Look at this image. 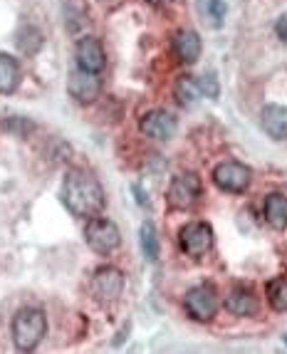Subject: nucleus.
Returning <instances> with one entry per match:
<instances>
[{
  "instance_id": "nucleus-1",
  "label": "nucleus",
  "mask_w": 287,
  "mask_h": 354,
  "mask_svg": "<svg viewBox=\"0 0 287 354\" xmlns=\"http://www.w3.org/2000/svg\"><path fill=\"white\" fill-rule=\"evenodd\" d=\"M62 201L77 218H92L104 208V191L100 181L92 174L82 169L67 171L65 183H62Z\"/></svg>"
},
{
  "instance_id": "nucleus-24",
  "label": "nucleus",
  "mask_w": 287,
  "mask_h": 354,
  "mask_svg": "<svg viewBox=\"0 0 287 354\" xmlns=\"http://www.w3.org/2000/svg\"><path fill=\"white\" fill-rule=\"evenodd\" d=\"M102 3H107V6H119L122 0H102Z\"/></svg>"
},
{
  "instance_id": "nucleus-16",
  "label": "nucleus",
  "mask_w": 287,
  "mask_h": 354,
  "mask_svg": "<svg viewBox=\"0 0 287 354\" xmlns=\"http://www.w3.org/2000/svg\"><path fill=\"white\" fill-rule=\"evenodd\" d=\"M20 82L18 59L10 55H0V95H10Z\"/></svg>"
},
{
  "instance_id": "nucleus-3",
  "label": "nucleus",
  "mask_w": 287,
  "mask_h": 354,
  "mask_svg": "<svg viewBox=\"0 0 287 354\" xmlns=\"http://www.w3.org/2000/svg\"><path fill=\"white\" fill-rule=\"evenodd\" d=\"M84 238H87V245L100 255H109L111 250L119 248L122 236H119V228L111 223L109 218H100V216H92L84 228Z\"/></svg>"
},
{
  "instance_id": "nucleus-10",
  "label": "nucleus",
  "mask_w": 287,
  "mask_h": 354,
  "mask_svg": "<svg viewBox=\"0 0 287 354\" xmlns=\"http://www.w3.org/2000/svg\"><path fill=\"white\" fill-rule=\"evenodd\" d=\"M141 131L156 142H169L171 136L176 134V119L164 109H154L141 119Z\"/></svg>"
},
{
  "instance_id": "nucleus-4",
  "label": "nucleus",
  "mask_w": 287,
  "mask_h": 354,
  "mask_svg": "<svg viewBox=\"0 0 287 354\" xmlns=\"http://www.w3.org/2000/svg\"><path fill=\"white\" fill-rule=\"evenodd\" d=\"M201 194H203V186H201V178L196 174H178L169 186V203L174 208H178V211H183V208L194 206L201 198Z\"/></svg>"
},
{
  "instance_id": "nucleus-9",
  "label": "nucleus",
  "mask_w": 287,
  "mask_h": 354,
  "mask_svg": "<svg viewBox=\"0 0 287 354\" xmlns=\"http://www.w3.org/2000/svg\"><path fill=\"white\" fill-rule=\"evenodd\" d=\"M94 295L100 300H117L124 290V275L117 268H100L92 280Z\"/></svg>"
},
{
  "instance_id": "nucleus-8",
  "label": "nucleus",
  "mask_w": 287,
  "mask_h": 354,
  "mask_svg": "<svg viewBox=\"0 0 287 354\" xmlns=\"http://www.w3.org/2000/svg\"><path fill=\"white\" fill-rule=\"evenodd\" d=\"M67 89H70V95L75 97L77 102H82V104H89L100 97L102 92V82L97 72H87V70H75L70 75V82H67Z\"/></svg>"
},
{
  "instance_id": "nucleus-5",
  "label": "nucleus",
  "mask_w": 287,
  "mask_h": 354,
  "mask_svg": "<svg viewBox=\"0 0 287 354\" xmlns=\"http://www.w3.org/2000/svg\"><path fill=\"white\" fill-rule=\"evenodd\" d=\"M186 313L198 322H208L218 313V292L211 285H198V288L188 290Z\"/></svg>"
},
{
  "instance_id": "nucleus-21",
  "label": "nucleus",
  "mask_w": 287,
  "mask_h": 354,
  "mask_svg": "<svg viewBox=\"0 0 287 354\" xmlns=\"http://www.w3.org/2000/svg\"><path fill=\"white\" fill-rule=\"evenodd\" d=\"M198 89L203 97H211V100H216L218 97V80L213 72H208V75H201L198 77Z\"/></svg>"
},
{
  "instance_id": "nucleus-18",
  "label": "nucleus",
  "mask_w": 287,
  "mask_h": 354,
  "mask_svg": "<svg viewBox=\"0 0 287 354\" xmlns=\"http://www.w3.org/2000/svg\"><path fill=\"white\" fill-rule=\"evenodd\" d=\"M174 95H176V100L181 102V104L191 106L196 100H198V95H201L198 82H196L194 77H178L176 87H174Z\"/></svg>"
},
{
  "instance_id": "nucleus-11",
  "label": "nucleus",
  "mask_w": 287,
  "mask_h": 354,
  "mask_svg": "<svg viewBox=\"0 0 287 354\" xmlns=\"http://www.w3.org/2000/svg\"><path fill=\"white\" fill-rule=\"evenodd\" d=\"M77 62L87 72H100L104 67V48L97 37H82L77 42Z\"/></svg>"
},
{
  "instance_id": "nucleus-13",
  "label": "nucleus",
  "mask_w": 287,
  "mask_h": 354,
  "mask_svg": "<svg viewBox=\"0 0 287 354\" xmlns=\"http://www.w3.org/2000/svg\"><path fill=\"white\" fill-rule=\"evenodd\" d=\"M174 53L181 62H196L201 57V37L194 30H178L174 35Z\"/></svg>"
},
{
  "instance_id": "nucleus-2",
  "label": "nucleus",
  "mask_w": 287,
  "mask_h": 354,
  "mask_svg": "<svg viewBox=\"0 0 287 354\" xmlns=\"http://www.w3.org/2000/svg\"><path fill=\"white\" fill-rule=\"evenodd\" d=\"M45 332H47L45 313H40L35 307H25L12 319V339H15V347L20 352H33L42 342Z\"/></svg>"
},
{
  "instance_id": "nucleus-22",
  "label": "nucleus",
  "mask_w": 287,
  "mask_h": 354,
  "mask_svg": "<svg viewBox=\"0 0 287 354\" xmlns=\"http://www.w3.org/2000/svg\"><path fill=\"white\" fill-rule=\"evenodd\" d=\"M275 32H277V37H280V40H285V42H287V12H285V15H280V18H277V23H275Z\"/></svg>"
},
{
  "instance_id": "nucleus-6",
  "label": "nucleus",
  "mask_w": 287,
  "mask_h": 354,
  "mask_svg": "<svg viewBox=\"0 0 287 354\" xmlns=\"http://www.w3.org/2000/svg\"><path fill=\"white\" fill-rule=\"evenodd\" d=\"M213 178H216L218 189L228 191V194H243V191L250 186V169L238 161H225V164L216 166V171H213Z\"/></svg>"
},
{
  "instance_id": "nucleus-15",
  "label": "nucleus",
  "mask_w": 287,
  "mask_h": 354,
  "mask_svg": "<svg viewBox=\"0 0 287 354\" xmlns=\"http://www.w3.org/2000/svg\"><path fill=\"white\" fill-rule=\"evenodd\" d=\"M265 218L272 228H287V196L270 194L265 198Z\"/></svg>"
},
{
  "instance_id": "nucleus-7",
  "label": "nucleus",
  "mask_w": 287,
  "mask_h": 354,
  "mask_svg": "<svg viewBox=\"0 0 287 354\" xmlns=\"http://www.w3.org/2000/svg\"><path fill=\"white\" fill-rule=\"evenodd\" d=\"M213 245V230L208 223H188L181 230V248L191 258H201L211 250Z\"/></svg>"
},
{
  "instance_id": "nucleus-20",
  "label": "nucleus",
  "mask_w": 287,
  "mask_h": 354,
  "mask_svg": "<svg viewBox=\"0 0 287 354\" xmlns=\"http://www.w3.org/2000/svg\"><path fill=\"white\" fill-rule=\"evenodd\" d=\"M201 15L208 20L211 28H221L225 18V3L223 0H203L201 3Z\"/></svg>"
},
{
  "instance_id": "nucleus-23",
  "label": "nucleus",
  "mask_w": 287,
  "mask_h": 354,
  "mask_svg": "<svg viewBox=\"0 0 287 354\" xmlns=\"http://www.w3.org/2000/svg\"><path fill=\"white\" fill-rule=\"evenodd\" d=\"M149 3H151V6H166L169 0H149Z\"/></svg>"
},
{
  "instance_id": "nucleus-14",
  "label": "nucleus",
  "mask_w": 287,
  "mask_h": 354,
  "mask_svg": "<svg viewBox=\"0 0 287 354\" xmlns=\"http://www.w3.org/2000/svg\"><path fill=\"white\" fill-rule=\"evenodd\" d=\"M225 307H228L233 315H238V317H250V315L258 313V297L252 295L250 290L238 288L225 297Z\"/></svg>"
},
{
  "instance_id": "nucleus-19",
  "label": "nucleus",
  "mask_w": 287,
  "mask_h": 354,
  "mask_svg": "<svg viewBox=\"0 0 287 354\" xmlns=\"http://www.w3.org/2000/svg\"><path fill=\"white\" fill-rule=\"evenodd\" d=\"M139 236H141V250H144V255H147L149 260H156L158 258V236H156V228H154L151 221H147V223L141 225Z\"/></svg>"
},
{
  "instance_id": "nucleus-17",
  "label": "nucleus",
  "mask_w": 287,
  "mask_h": 354,
  "mask_svg": "<svg viewBox=\"0 0 287 354\" xmlns=\"http://www.w3.org/2000/svg\"><path fill=\"white\" fill-rule=\"evenodd\" d=\"M268 302L277 313H287V278H275L268 283Z\"/></svg>"
},
{
  "instance_id": "nucleus-12",
  "label": "nucleus",
  "mask_w": 287,
  "mask_h": 354,
  "mask_svg": "<svg viewBox=\"0 0 287 354\" xmlns=\"http://www.w3.org/2000/svg\"><path fill=\"white\" fill-rule=\"evenodd\" d=\"M260 124H263L265 134L270 136V139H287V109H282V106L277 104H268L260 112Z\"/></svg>"
}]
</instances>
